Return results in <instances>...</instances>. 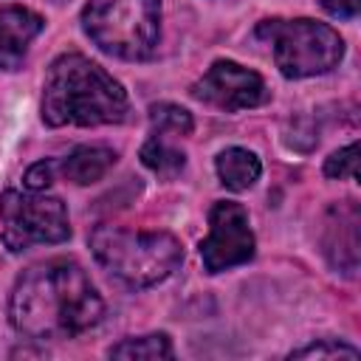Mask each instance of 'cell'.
I'll return each mask as SVG.
<instances>
[{"label": "cell", "instance_id": "1", "mask_svg": "<svg viewBox=\"0 0 361 361\" xmlns=\"http://www.w3.org/2000/svg\"><path fill=\"white\" fill-rule=\"evenodd\" d=\"M104 302L85 268L73 259L31 265L11 290L8 319L17 333L45 338H73L99 324Z\"/></svg>", "mask_w": 361, "mask_h": 361}, {"label": "cell", "instance_id": "2", "mask_svg": "<svg viewBox=\"0 0 361 361\" xmlns=\"http://www.w3.org/2000/svg\"><path fill=\"white\" fill-rule=\"evenodd\" d=\"M124 87L82 54H62L51 62L42 87V121L51 127H96L127 118Z\"/></svg>", "mask_w": 361, "mask_h": 361}, {"label": "cell", "instance_id": "3", "mask_svg": "<svg viewBox=\"0 0 361 361\" xmlns=\"http://www.w3.org/2000/svg\"><path fill=\"white\" fill-rule=\"evenodd\" d=\"M96 262L127 288H152L172 276L183 259L180 243L166 231H135L99 226L90 234Z\"/></svg>", "mask_w": 361, "mask_h": 361}, {"label": "cell", "instance_id": "4", "mask_svg": "<svg viewBox=\"0 0 361 361\" xmlns=\"http://www.w3.org/2000/svg\"><path fill=\"white\" fill-rule=\"evenodd\" d=\"M82 28L110 56L149 59L161 37V0H87Z\"/></svg>", "mask_w": 361, "mask_h": 361}, {"label": "cell", "instance_id": "5", "mask_svg": "<svg viewBox=\"0 0 361 361\" xmlns=\"http://www.w3.org/2000/svg\"><path fill=\"white\" fill-rule=\"evenodd\" d=\"M257 37L271 42L274 62L288 79L327 73L344 56V39L338 37V31L327 23H316L307 17L262 20L257 25Z\"/></svg>", "mask_w": 361, "mask_h": 361}, {"label": "cell", "instance_id": "6", "mask_svg": "<svg viewBox=\"0 0 361 361\" xmlns=\"http://www.w3.org/2000/svg\"><path fill=\"white\" fill-rule=\"evenodd\" d=\"M3 243L11 251H25L28 245L62 243L71 234L65 203L54 195L39 192H3L0 195Z\"/></svg>", "mask_w": 361, "mask_h": 361}, {"label": "cell", "instance_id": "7", "mask_svg": "<svg viewBox=\"0 0 361 361\" xmlns=\"http://www.w3.org/2000/svg\"><path fill=\"white\" fill-rule=\"evenodd\" d=\"M200 257L209 274H220L254 257V231L248 226L245 206L234 200H217L212 206L209 234L200 243Z\"/></svg>", "mask_w": 361, "mask_h": 361}, {"label": "cell", "instance_id": "8", "mask_svg": "<svg viewBox=\"0 0 361 361\" xmlns=\"http://www.w3.org/2000/svg\"><path fill=\"white\" fill-rule=\"evenodd\" d=\"M192 96L217 107V110L237 113V110L265 104L268 87L257 71H248L231 59H217L203 73V79L192 85Z\"/></svg>", "mask_w": 361, "mask_h": 361}, {"label": "cell", "instance_id": "9", "mask_svg": "<svg viewBox=\"0 0 361 361\" xmlns=\"http://www.w3.org/2000/svg\"><path fill=\"white\" fill-rule=\"evenodd\" d=\"M42 31V17L23 8L6 6L0 8V71H17L31 39Z\"/></svg>", "mask_w": 361, "mask_h": 361}, {"label": "cell", "instance_id": "10", "mask_svg": "<svg viewBox=\"0 0 361 361\" xmlns=\"http://www.w3.org/2000/svg\"><path fill=\"white\" fill-rule=\"evenodd\" d=\"M330 214L336 217V223L327 226V234H333V240H327L330 262L344 274H353L358 262V209L353 203H338Z\"/></svg>", "mask_w": 361, "mask_h": 361}, {"label": "cell", "instance_id": "11", "mask_svg": "<svg viewBox=\"0 0 361 361\" xmlns=\"http://www.w3.org/2000/svg\"><path fill=\"white\" fill-rule=\"evenodd\" d=\"M214 169H217V178L226 189L231 192H245L251 189L257 180H259V172H262V164L259 158L251 152V149H243V147H228L217 155L214 161Z\"/></svg>", "mask_w": 361, "mask_h": 361}, {"label": "cell", "instance_id": "12", "mask_svg": "<svg viewBox=\"0 0 361 361\" xmlns=\"http://www.w3.org/2000/svg\"><path fill=\"white\" fill-rule=\"evenodd\" d=\"M116 164V152L110 147H76L65 161H62V175L79 186L102 180Z\"/></svg>", "mask_w": 361, "mask_h": 361}, {"label": "cell", "instance_id": "13", "mask_svg": "<svg viewBox=\"0 0 361 361\" xmlns=\"http://www.w3.org/2000/svg\"><path fill=\"white\" fill-rule=\"evenodd\" d=\"M110 358H124V361H161L172 358V341L166 333H149L138 338H124L107 350Z\"/></svg>", "mask_w": 361, "mask_h": 361}, {"label": "cell", "instance_id": "14", "mask_svg": "<svg viewBox=\"0 0 361 361\" xmlns=\"http://www.w3.org/2000/svg\"><path fill=\"white\" fill-rule=\"evenodd\" d=\"M141 164H144L147 169H152L158 178L172 180V178L186 166V155H183L178 147H172L164 135H152V138L141 147Z\"/></svg>", "mask_w": 361, "mask_h": 361}, {"label": "cell", "instance_id": "15", "mask_svg": "<svg viewBox=\"0 0 361 361\" xmlns=\"http://www.w3.org/2000/svg\"><path fill=\"white\" fill-rule=\"evenodd\" d=\"M149 124L155 130V135H189L195 121H192V113L178 107V104H169V102H161V104H152L149 107Z\"/></svg>", "mask_w": 361, "mask_h": 361}, {"label": "cell", "instance_id": "16", "mask_svg": "<svg viewBox=\"0 0 361 361\" xmlns=\"http://www.w3.org/2000/svg\"><path fill=\"white\" fill-rule=\"evenodd\" d=\"M290 358H358V350L336 338H319L307 347L293 350Z\"/></svg>", "mask_w": 361, "mask_h": 361}, {"label": "cell", "instance_id": "17", "mask_svg": "<svg viewBox=\"0 0 361 361\" xmlns=\"http://www.w3.org/2000/svg\"><path fill=\"white\" fill-rule=\"evenodd\" d=\"M324 175L327 178H358V141L341 147L324 161Z\"/></svg>", "mask_w": 361, "mask_h": 361}, {"label": "cell", "instance_id": "18", "mask_svg": "<svg viewBox=\"0 0 361 361\" xmlns=\"http://www.w3.org/2000/svg\"><path fill=\"white\" fill-rule=\"evenodd\" d=\"M51 180H54V164H51V161H39V164H34V166L25 172V186H28L31 192L45 189Z\"/></svg>", "mask_w": 361, "mask_h": 361}, {"label": "cell", "instance_id": "19", "mask_svg": "<svg viewBox=\"0 0 361 361\" xmlns=\"http://www.w3.org/2000/svg\"><path fill=\"white\" fill-rule=\"evenodd\" d=\"M322 8L338 20H353L361 8V0H322Z\"/></svg>", "mask_w": 361, "mask_h": 361}]
</instances>
